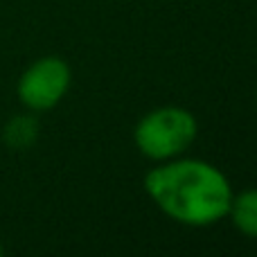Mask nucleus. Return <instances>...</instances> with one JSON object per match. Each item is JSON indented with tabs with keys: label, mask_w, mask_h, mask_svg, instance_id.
I'll return each mask as SVG.
<instances>
[{
	"label": "nucleus",
	"mask_w": 257,
	"mask_h": 257,
	"mask_svg": "<svg viewBox=\"0 0 257 257\" xmlns=\"http://www.w3.org/2000/svg\"><path fill=\"white\" fill-rule=\"evenodd\" d=\"M145 190L165 214L187 226L219 221L232 201L228 178L203 160H178L151 169Z\"/></svg>",
	"instance_id": "f257e3e1"
},
{
	"label": "nucleus",
	"mask_w": 257,
	"mask_h": 257,
	"mask_svg": "<svg viewBox=\"0 0 257 257\" xmlns=\"http://www.w3.org/2000/svg\"><path fill=\"white\" fill-rule=\"evenodd\" d=\"M196 120L190 111L165 106L151 111L136 126V145L147 158L165 160L178 156L194 142Z\"/></svg>",
	"instance_id": "f03ea898"
},
{
	"label": "nucleus",
	"mask_w": 257,
	"mask_h": 257,
	"mask_svg": "<svg viewBox=\"0 0 257 257\" xmlns=\"http://www.w3.org/2000/svg\"><path fill=\"white\" fill-rule=\"evenodd\" d=\"M70 86V68L59 57H43L18 79V99L32 111H48L61 102Z\"/></svg>",
	"instance_id": "7ed1b4c3"
},
{
	"label": "nucleus",
	"mask_w": 257,
	"mask_h": 257,
	"mask_svg": "<svg viewBox=\"0 0 257 257\" xmlns=\"http://www.w3.org/2000/svg\"><path fill=\"white\" fill-rule=\"evenodd\" d=\"M36 136H39V122L32 115L12 117L3 128V142L9 149H16V151H23V149H27V147H32Z\"/></svg>",
	"instance_id": "20e7f679"
},
{
	"label": "nucleus",
	"mask_w": 257,
	"mask_h": 257,
	"mask_svg": "<svg viewBox=\"0 0 257 257\" xmlns=\"http://www.w3.org/2000/svg\"><path fill=\"white\" fill-rule=\"evenodd\" d=\"M232 221L244 235L257 237V190H248L230 201Z\"/></svg>",
	"instance_id": "39448f33"
},
{
	"label": "nucleus",
	"mask_w": 257,
	"mask_h": 257,
	"mask_svg": "<svg viewBox=\"0 0 257 257\" xmlns=\"http://www.w3.org/2000/svg\"><path fill=\"white\" fill-rule=\"evenodd\" d=\"M0 255H3V246H0Z\"/></svg>",
	"instance_id": "423d86ee"
}]
</instances>
